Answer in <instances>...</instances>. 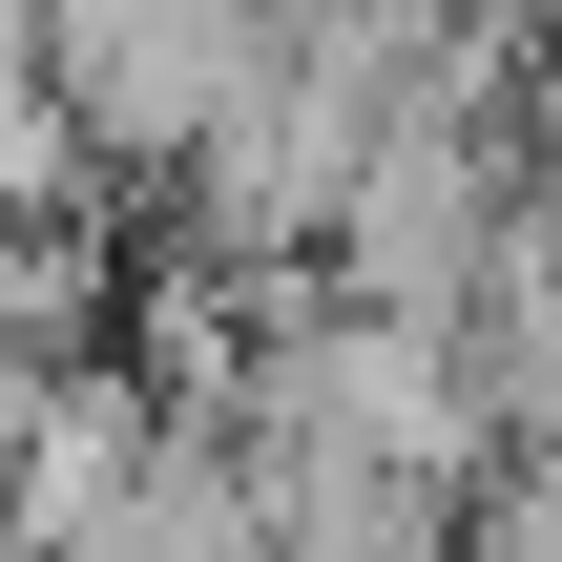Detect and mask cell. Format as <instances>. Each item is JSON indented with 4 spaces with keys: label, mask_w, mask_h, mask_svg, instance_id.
<instances>
[{
    "label": "cell",
    "mask_w": 562,
    "mask_h": 562,
    "mask_svg": "<svg viewBox=\"0 0 562 562\" xmlns=\"http://www.w3.org/2000/svg\"><path fill=\"white\" fill-rule=\"evenodd\" d=\"M521 562H562V459H542V480H521Z\"/></svg>",
    "instance_id": "obj_1"
}]
</instances>
